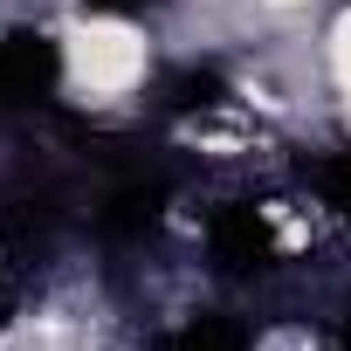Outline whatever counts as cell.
I'll list each match as a JSON object with an SVG mask.
<instances>
[{"instance_id":"cell-1","label":"cell","mask_w":351,"mask_h":351,"mask_svg":"<svg viewBox=\"0 0 351 351\" xmlns=\"http://www.w3.org/2000/svg\"><path fill=\"white\" fill-rule=\"evenodd\" d=\"M207 269L214 276H234V282H255L276 269V228L255 200H221L207 207Z\"/></svg>"},{"instance_id":"cell-2","label":"cell","mask_w":351,"mask_h":351,"mask_svg":"<svg viewBox=\"0 0 351 351\" xmlns=\"http://www.w3.org/2000/svg\"><path fill=\"white\" fill-rule=\"evenodd\" d=\"M165 207H172V180L138 158V165H124L117 180L104 186V200H97V234H104V241H145V234L165 221Z\"/></svg>"},{"instance_id":"cell-3","label":"cell","mask_w":351,"mask_h":351,"mask_svg":"<svg viewBox=\"0 0 351 351\" xmlns=\"http://www.w3.org/2000/svg\"><path fill=\"white\" fill-rule=\"evenodd\" d=\"M158 351H255V317H241V310H193V317H180L158 337Z\"/></svg>"},{"instance_id":"cell-4","label":"cell","mask_w":351,"mask_h":351,"mask_svg":"<svg viewBox=\"0 0 351 351\" xmlns=\"http://www.w3.org/2000/svg\"><path fill=\"white\" fill-rule=\"evenodd\" d=\"M310 180H317V193H324V207L351 221V145H344V152H324V158H317V172H310Z\"/></svg>"},{"instance_id":"cell-5","label":"cell","mask_w":351,"mask_h":351,"mask_svg":"<svg viewBox=\"0 0 351 351\" xmlns=\"http://www.w3.org/2000/svg\"><path fill=\"white\" fill-rule=\"evenodd\" d=\"M330 351H351V317L337 324V337H330Z\"/></svg>"}]
</instances>
